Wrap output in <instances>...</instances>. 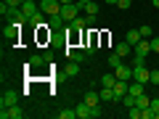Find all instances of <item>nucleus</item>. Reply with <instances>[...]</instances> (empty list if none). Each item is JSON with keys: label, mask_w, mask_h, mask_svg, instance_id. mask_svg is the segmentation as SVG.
Listing matches in <instances>:
<instances>
[{"label": "nucleus", "mask_w": 159, "mask_h": 119, "mask_svg": "<svg viewBox=\"0 0 159 119\" xmlns=\"http://www.w3.org/2000/svg\"><path fill=\"white\" fill-rule=\"evenodd\" d=\"M40 11L45 16H56V13H61V3L58 0H40Z\"/></svg>", "instance_id": "7ed1b4c3"}, {"label": "nucleus", "mask_w": 159, "mask_h": 119, "mask_svg": "<svg viewBox=\"0 0 159 119\" xmlns=\"http://www.w3.org/2000/svg\"><path fill=\"white\" fill-rule=\"evenodd\" d=\"M138 29H141V37H146V40H151V32H154L151 27H146V24H143V27H138Z\"/></svg>", "instance_id": "b1692460"}, {"label": "nucleus", "mask_w": 159, "mask_h": 119, "mask_svg": "<svg viewBox=\"0 0 159 119\" xmlns=\"http://www.w3.org/2000/svg\"><path fill=\"white\" fill-rule=\"evenodd\" d=\"M21 29H24V24L11 21L8 27H3V40H6V42H19V34H21Z\"/></svg>", "instance_id": "f257e3e1"}, {"label": "nucleus", "mask_w": 159, "mask_h": 119, "mask_svg": "<svg viewBox=\"0 0 159 119\" xmlns=\"http://www.w3.org/2000/svg\"><path fill=\"white\" fill-rule=\"evenodd\" d=\"M82 8H85V13H88V16H98V6H96V0H90V3H85Z\"/></svg>", "instance_id": "4be33fe9"}, {"label": "nucleus", "mask_w": 159, "mask_h": 119, "mask_svg": "<svg viewBox=\"0 0 159 119\" xmlns=\"http://www.w3.org/2000/svg\"><path fill=\"white\" fill-rule=\"evenodd\" d=\"M114 74H117V79H125V82H130V79H133V66L122 64V66L114 69Z\"/></svg>", "instance_id": "6e6552de"}, {"label": "nucleus", "mask_w": 159, "mask_h": 119, "mask_svg": "<svg viewBox=\"0 0 159 119\" xmlns=\"http://www.w3.org/2000/svg\"><path fill=\"white\" fill-rule=\"evenodd\" d=\"M151 85H159V69H151Z\"/></svg>", "instance_id": "cd10ccee"}, {"label": "nucleus", "mask_w": 159, "mask_h": 119, "mask_svg": "<svg viewBox=\"0 0 159 119\" xmlns=\"http://www.w3.org/2000/svg\"><path fill=\"white\" fill-rule=\"evenodd\" d=\"M56 117L58 119H77V108H61Z\"/></svg>", "instance_id": "6ab92c4d"}, {"label": "nucleus", "mask_w": 159, "mask_h": 119, "mask_svg": "<svg viewBox=\"0 0 159 119\" xmlns=\"http://www.w3.org/2000/svg\"><path fill=\"white\" fill-rule=\"evenodd\" d=\"M127 93H130V82L117 79V85H114V95H117V101H122V95H127Z\"/></svg>", "instance_id": "1a4fd4ad"}, {"label": "nucleus", "mask_w": 159, "mask_h": 119, "mask_svg": "<svg viewBox=\"0 0 159 119\" xmlns=\"http://www.w3.org/2000/svg\"><path fill=\"white\" fill-rule=\"evenodd\" d=\"M151 111H154V117L159 119V98H154V101H151Z\"/></svg>", "instance_id": "a878e982"}, {"label": "nucleus", "mask_w": 159, "mask_h": 119, "mask_svg": "<svg viewBox=\"0 0 159 119\" xmlns=\"http://www.w3.org/2000/svg\"><path fill=\"white\" fill-rule=\"evenodd\" d=\"M77 72H80V64H77V61H69L66 74H69V77H77Z\"/></svg>", "instance_id": "5701e85b"}, {"label": "nucleus", "mask_w": 159, "mask_h": 119, "mask_svg": "<svg viewBox=\"0 0 159 119\" xmlns=\"http://www.w3.org/2000/svg\"><path fill=\"white\" fill-rule=\"evenodd\" d=\"M58 3H61V6H66V3H74V0H58Z\"/></svg>", "instance_id": "7c9ffc66"}, {"label": "nucleus", "mask_w": 159, "mask_h": 119, "mask_svg": "<svg viewBox=\"0 0 159 119\" xmlns=\"http://www.w3.org/2000/svg\"><path fill=\"white\" fill-rule=\"evenodd\" d=\"M125 40H127V42H130L133 48H135L138 42H141V40H143V37H141V29H130V32H127V37H125Z\"/></svg>", "instance_id": "2eb2a0df"}, {"label": "nucleus", "mask_w": 159, "mask_h": 119, "mask_svg": "<svg viewBox=\"0 0 159 119\" xmlns=\"http://www.w3.org/2000/svg\"><path fill=\"white\" fill-rule=\"evenodd\" d=\"M77 3H82V6H85V3H90V0H77Z\"/></svg>", "instance_id": "2f4dec72"}, {"label": "nucleus", "mask_w": 159, "mask_h": 119, "mask_svg": "<svg viewBox=\"0 0 159 119\" xmlns=\"http://www.w3.org/2000/svg\"><path fill=\"white\" fill-rule=\"evenodd\" d=\"M48 24H51V27H66V21L61 19V13H56V16H48Z\"/></svg>", "instance_id": "412c9836"}, {"label": "nucleus", "mask_w": 159, "mask_h": 119, "mask_svg": "<svg viewBox=\"0 0 159 119\" xmlns=\"http://www.w3.org/2000/svg\"><path fill=\"white\" fill-rule=\"evenodd\" d=\"M122 64H125V58L119 56V53H117V51H114V53H111V56H109V66H111V69H117V66H122Z\"/></svg>", "instance_id": "a211bd4d"}, {"label": "nucleus", "mask_w": 159, "mask_h": 119, "mask_svg": "<svg viewBox=\"0 0 159 119\" xmlns=\"http://www.w3.org/2000/svg\"><path fill=\"white\" fill-rule=\"evenodd\" d=\"M133 53H138V56H148V53H151V40H146V37H143L141 42L135 45V51H133Z\"/></svg>", "instance_id": "9b49d317"}, {"label": "nucleus", "mask_w": 159, "mask_h": 119, "mask_svg": "<svg viewBox=\"0 0 159 119\" xmlns=\"http://www.w3.org/2000/svg\"><path fill=\"white\" fill-rule=\"evenodd\" d=\"M114 51H117V53H119L122 58H125V56H130V53L135 51V48H133L130 42H127V40H122V42H117V45H114Z\"/></svg>", "instance_id": "9d476101"}, {"label": "nucleus", "mask_w": 159, "mask_h": 119, "mask_svg": "<svg viewBox=\"0 0 159 119\" xmlns=\"http://www.w3.org/2000/svg\"><path fill=\"white\" fill-rule=\"evenodd\" d=\"M130 6H133L130 0H117V8H122V11H127V8H130Z\"/></svg>", "instance_id": "bb28decb"}, {"label": "nucleus", "mask_w": 159, "mask_h": 119, "mask_svg": "<svg viewBox=\"0 0 159 119\" xmlns=\"http://www.w3.org/2000/svg\"><path fill=\"white\" fill-rule=\"evenodd\" d=\"M82 101H85L88 106H101V93H96V90H88Z\"/></svg>", "instance_id": "f8f14e48"}, {"label": "nucleus", "mask_w": 159, "mask_h": 119, "mask_svg": "<svg viewBox=\"0 0 159 119\" xmlns=\"http://www.w3.org/2000/svg\"><path fill=\"white\" fill-rule=\"evenodd\" d=\"M114 85H117V74L114 72H109V74L101 77V87H114Z\"/></svg>", "instance_id": "dca6fc26"}, {"label": "nucleus", "mask_w": 159, "mask_h": 119, "mask_svg": "<svg viewBox=\"0 0 159 119\" xmlns=\"http://www.w3.org/2000/svg\"><path fill=\"white\" fill-rule=\"evenodd\" d=\"M103 3H106V6H117V0H103Z\"/></svg>", "instance_id": "c756f323"}, {"label": "nucleus", "mask_w": 159, "mask_h": 119, "mask_svg": "<svg viewBox=\"0 0 159 119\" xmlns=\"http://www.w3.org/2000/svg\"><path fill=\"white\" fill-rule=\"evenodd\" d=\"M133 79L135 82H151V69H146V64H141V66H133Z\"/></svg>", "instance_id": "20e7f679"}, {"label": "nucleus", "mask_w": 159, "mask_h": 119, "mask_svg": "<svg viewBox=\"0 0 159 119\" xmlns=\"http://www.w3.org/2000/svg\"><path fill=\"white\" fill-rule=\"evenodd\" d=\"M16 103H19V93H13V90H6L3 95H0V108L16 106Z\"/></svg>", "instance_id": "423d86ee"}, {"label": "nucleus", "mask_w": 159, "mask_h": 119, "mask_svg": "<svg viewBox=\"0 0 159 119\" xmlns=\"http://www.w3.org/2000/svg\"><path fill=\"white\" fill-rule=\"evenodd\" d=\"M64 56H66L69 61H77V64H82V61H85V53L74 51V48H66V51H64Z\"/></svg>", "instance_id": "ddd939ff"}, {"label": "nucleus", "mask_w": 159, "mask_h": 119, "mask_svg": "<svg viewBox=\"0 0 159 119\" xmlns=\"http://www.w3.org/2000/svg\"><path fill=\"white\" fill-rule=\"evenodd\" d=\"M24 117V111H21V106H8V108H0V119H21Z\"/></svg>", "instance_id": "39448f33"}, {"label": "nucleus", "mask_w": 159, "mask_h": 119, "mask_svg": "<svg viewBox=\"0 0 159 119\" xmlns=\"http://www.w3.org/2000/svg\"><path fill=\"white\" fill-rule=\"evenodd\" d=\"M40 64H45L43 56H32V58H29V66H40Z\"/></svg>", "instance_id": "393cba45"}, {"label": "nucleus", "mask_w": 159, "mask_h": 119, "mask_svg": "<svg viewBox=\"0 0 159 119\" xmlns=\"http://www.w3.org/2000/svg\"><path fill=\"white\" fill-rule=\"evenodd\" d=\"M154 8H159V0H154Z\"/></svg>", "instance_id": "473e14b6"}, {"label": "nucleus", "mask_w": 159, "mask_h": 119, "mask_svg": "<svg viewBox=\"0 0 159 119\" xmlns=\"http://www.w3.org/2000/svg\"><path fill=\"white\" fill-rule=\"evenodd\" d=\"M80 8H82V3H77V0H74V3H66V6H61V19L64 21H74V19L80 16Z\"/></svg>", "instance_id": "f03ea898"}, {"label": "nucleus", "mask_w": 159, "mask_h": 119, "mask_svg": "<svg viewBox=\"0 0 159 119\" xmlns=\"http://www.w3.org/2000/svg\"><path fill=\"white\" fill-rule=\"evenodd\" d=\"M66 27H69V32H82L85 27H90V21H88V16H77L74 21H69Z\"/></svg>", "instance_id": "0eeeda50"}, {"label": "nucleus", "mask_w": 159, "mask_h": 119, "mask_svg": "<svg viewBox=\"0 0 159 119\" xmlns=\"http://www.w3.org/2000/svg\"><path fill=\"white\" fill-rule=\"evenodd\" d=\"M45 13H43V11H37V13H34V16H29V27H45Z\"/></svg>", "instance_id": "4468645a"}, {"label": "nucleus", "mask_w": 159, "mask_h": 119, "mask_svg": "<svg viewBox=\"0 0 159 119\" xmlns=\"http://www.w3.org/2000/svg\"><path fill=\"white\" fill-rule=\"evenodd\" d=\"M111 101H117L114 87H103V90H101V103H111Z\"/></svg>", "instance_id": "f3484780"}, {"label": "nucleus", "mask_w": 159, "mask_h": 119, "mask_svg": "<svg viewBox=\"0 0 159 119\" xmlns=\"http://www.w3.org/2000/svg\"><path fill=\"white\" fill-rule=\"evenodd\" d=\"M135 106H138V108H148V106H151V98H148L146 93H141V95L135 98Z\"/></svg>", "instance_id": "aec40b11"}, {"label": "nucleus", "mask_w": 159, "mask_h": 119, "mask_svg": "<svg viewBox=\"0 0 159 119\" xmlns=\"http://www.w3.org/2000/svg\"><path fill=\"white\" fill-rule=\"evenodd\" d=\"M151 51L159 53V37H151Z\"/></svg>", "instance_id": "c85d7f7f"}]
</instances>
